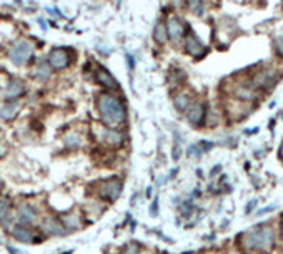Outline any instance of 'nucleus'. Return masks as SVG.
Returning a JSON list of instances; mask_svg holds the SVG:
<instances>
[{
  "mask_svg": "<svg viewBox=\"0 0 283 254\" xmlns=\"http://www.w3.org/2000/svg\"><path fill=\"white\" fill-rule=\"evenodd\" d=\"M0 91H2V88H0Z\"/></svg>",
  "mask_w": 283,
  "mask_h": 254,
  "instance_id": "obj_35",
  "label": "nucleus"
},
{
  "mask_svg": "<svg viewBox=\"0 0 283 254\" xmlns=\"http://www.w3.org/2000/svg\"><path fill=\"white\" fill-rule=\"evenodd\" d=\"M127 65H129V70L135 68V62H133V56L132 55H127Z\"/></svg>",
  "mask_w": 283,
  "mask_h": 254,
  "instance_id": "obj_25",
  "label": "nucleus"
},
{
  "mask_svg": "<svg viewBox=\"0 0 283 254\" xmlns=\"http://www.w3.org/2000/svg\"><path fill=\"white\" fill-rule=\"evenodd\" d=\"M280 154H281V158H283V143H281V146H280Z\"/></svg>",
  "mask_w": 283,
  "mask_h": 254,
  "instance_id": "obj_30",
  "label": "nucleus"
},
{
  "mask_svg": "<svg viewBox=\"0 0 283 254\" xmlns=\"http://www.w3.org/2000/svg\"><path fill=\"white\" fill-rule=\"evenodd\" d=\"M42 228H44V231H47L48 235H54V236H63L65 235V228H63L59 221H55L54 218H47V220L44 221V224H42Z\"/></svg>",
  "mask_w": 283,
  "mask_h": 254,
  "instance_id": "obj_14",
  "label": "nucleus"
},
{
  "mask_svg": "<svg viewBox=\"0 0 283 254\" xmlns=\"http://www.w3.org/2000/svg\"><path fill=\"white\" fill-rule=\"evenodd\" d=\"M200 151H203V150H200V146H190L188 148V154L190 157H200Z\"/></svg>",
  "mask_w": 283,
  "mask_h": 254,
  "instance_id": "obj_23",
  "label": "nucleus"
},
{
  "mask_svg": "<svg viewBox=\"0 0 283 254\" xmlns=\"http://www.w3.org/2000/svg\"><path fill=\"white\" fill-rule=\"evenodd\" d=\"M185 52L188 55H192L193 58H202V56L207 53V48H205V45L195 33L190 32L185 37Z\"/></svg>",
  "mask_w": 283,
  "mask_h": 254,
  "instance_id": "obj_5",
  "label": "nucleus"
},
{
  "mask_svg": "<svg viewBox=\"0 0 283 254\" xmlns=\"http://www.w3.org/2000/svg\"><path fill=\"white\" fill-rule=\"evenodd\" d=\"M7 249H9V252H10V254H24V252H20L19 249H13V248H10V246H9V248H7Z\"/></svg>",
  "mask_w": 283,
  "mask_h": 254,
  "instance_id": "obj_29",
  "label": "nucleus"
},
{
  "mask_svg": "<svg viewBox=\"0 0 283 254\" xmlns=\"http://www.w3.org/2000/svg\"><path fill=\"white\" fill-rule=\"evenodd\" d=\"M173 105H175V108L179 110L180 113L187 111L188 107H190V95H188V93H180V95H176V96L173 98Z\"/></svg>",
  "mask_w": 283,
  "mask_h": 254,
  "instance_id": "obj_18",
  "label": "nucleus"
},
{
  "mask_svg": "<svg viewBox=\"0 0 283 254\" xmlns=\"http://www.w3.org/2000/svg\"><path fill=\"white\" fill-rule=\"evenodd\" d=\"M65 143H67L68 148H79L82 145V140L77 136V135H68L65 138Z\"/></svg>",
  "mask_w": 283,
  "mask_h": 254,
  "instance_id": "obj_22",
  "label": "nucleus"
},
{
  "mask_svg": "<svg viewBox=\"0 0 283 254\" xmlns=\"http://www.w3.org/2000/svg\"><path fill=\"white\" fill-rule=\"evenodd\" d=\"M273 231L270 228H257L249 231L243 236V244L249 249L257 251H268L273 246Z\"/></svg>",
  "mask_w": 283,
  "mask_h": 254,
  "instance_id": "obj_2",
  "label": "nucleus"
},
{
  "mask_svg": "<svg viewBox=\"0 0 283 254\" xmlns=\"http://www.w3.org/2000/svg\"><path fill=\"white\" fill-rule=\"evenodd\" d=\"M47 62H48V65L52 67V70L62 72V70L68 68L70 62H72V56H70V52L65 47H57V48H52V52L48 53Z\"/></svg>",
  "mask_w": 283,
  "mask_h": 254,
  "instance_id": "obj_4",
  "label": "nucleus"
},
{
  "mask_svg": "<svg viewBox=\"0 0 283 254\" xmlns=\"http://www.w3.org/2000/svg\"><path fill=\"white\" fill-rule=\"evenodd\" d=\"M122 193V181L117 178H112L109 181H105L103 185L100 186V194L102 198H105L107 201H115L117 198Z\"/></svg>",
  "mask_w": 283,
  "mask_h": 254,
  "instance_id": "obj_6",
  "label": "nucleus"
},
{
  "mask_svg": "<svg viewBox=\"0 0 283 254\" xmlns=\"http://www.w3.org/2000/svg\"><path fill=\"white\" fill-rule=\"evenodd\" d=\"M15 2H17V4H22V0H15Z\"/></svg>",
  "mask_w": 283,
  "mask_h": 254,
  "instance_id": "obj_33",
  "label": "nucleus"
},
{
  "mask_svg": "<svg viewBox=\"0 0 283 254\" xmlns=\"http://www.w3.org/2000/svg\"><path fill=\"white\" fill-rule=\"evenodd\" d=\"M123 254H137V249L132 248V246H127V248L123 249Z\"/></svg>",
  "mask_w": 283,
  "mask_h": 254,
  "instance_id": "obj_26",
  "label": "nucleus"
},
{
  "mask_svg": "<svg viewBox=\"0 0 283 254\" xmlns=\"http://www.w3.org/2000/svg\"><path fill=\"white\" fill-rule=\"evenodd\" d=\"M39 25L44 28V30H47V24H45V20L44 18H39Z\"/></svg>",
  "mask_w": 283,
  "mask_h": 254,
  "instance_id": "obj_28",
  "label": "nucleus"
},
{
  "mask_svg": "<svg viewBox=\"0 0 283 254\" xmlns=\"http://www.w3.org/2000/svg\"><path fill=\"white\" fill-rule=\"evenodd\" d=\"M153 40L157 42L158 45H164L165 42L168 40V35H167V28H165V24L158 22L153 28Z\"/></svg>",
  "mask_w": 283,
  "mask_h": 254,
  "instance_id": "obj_17",
  "label": "nucleus"
},
{
  "mask_svg": "<svg viewBox=\"0 0 283 254\" xmlns=\"http://www.w3.org/2000/svg\"><path fill=\"white\" fill-rule=\"evenodd\" d=\"M165 28H167L168 38L172 40L173 44H179L183 35H185V28H183V24L176 17H170L167 20V24H165Z\"/></svg>",
  "mask_w": 283,
  "mask_h": 254,
  "instance_id": "obj_9",
  "label": "nucleus"
},
{
  "mask_svg": "<svg viewBox=\"0 0 283 254\" xmlns=\"http://www.w3.org/2000/svg\"><path fill=\"white\" fill-rule=\"evenodd\" d=\"M0 191H2V181H0Z\"/></svg>",
  "mask_w": 283,
  "mask_h": 254,
  "instance_id": "obj_34",
  "label": "nucleus"
},
{
  "mask_svg": "<svg viewBox=\"0 0 283 254\" xmlns=\"http://www.w3.org/2000/svg\"><path fill=\"white\" fill-rule=\"evenodd\" d=\"M95 82L109 90H118V82L115 80V76L102 65H97L95 68Z\"/></svg>",
  "mask_w": 283,
  "mask_h": 254,
  "instance_id": "obj_8",
  "label": "nucleus"
},
{
  "mask_svg": "<svg viewBox=\"0 0 283 254\" xmlns=\"http://www.w3.org/2000/svg\"><path fill=\"white\" fill-rule=\"evenodd\" d=\"M97 111L105 126H110V128H115V126L125 123L127 120L125 105L118 96L109 93V91H103L97 96Z\"/></svg>",
  "mask_w": 283,
  "mask_h": 254,
  "instance_id": "obj_1",
  "label": "nucleus"
},
{
  "mask_svg": "<svg viewBox=\"0 0 283 254\" xmlns=\"http://www.w3.org/2000/svg\"><path fill=\"white\" fill-rule=\"evenodd\" d=\"M25 93V87L22 82L19 80H12L9 85H7L5 90V100H15V98H20Z\"/></svg>",
  "mask_w": 283,
  "mask_h": 254,
  "instance_id": "obj_12",
  "label": "nucleus"
},
{
  "mask_svg": "<svg viewBox=\"0 0 283 254\" xmlns=\"http://www.w3.org/2000/svg\"><path fill=\"white\" fill-rule=\"evenodd\" d=\"M203 118H205V107L200 103H195L192 107H188L187 110V120L190 125L193 126H200L203 123Z\"/></svg>",
  "mask_w": 283,
  "mask_h": 254,
  "instance_id": "obj_10",
  "label": "nucleus"
},
{
  "mask_svg": "<svg viewBox=\"0 0 283 254\" xmlns=\"http://www.w3.org/2000/svg\"><path fill=\"white\" fill-rule=\"evenodd\" d=\"M19 110H20V103L15 100H7L2 108H0V118L5 120V122H12L13 118L19 115Z\"/></svg>",
  "mask_w": 283,
  "mask_h": 254,
  "instance_id": "obj_11",
  "label": "nucleus"
},
{
  "mask_svg": "<svg viewBox=\"0 0 283 254\" xmlns=\"http://www.w3.org/2000/svg\"><path fill=\"white\" fill-rule=\"evenodd\" d=\"M32 56H33V45L28 40L15 42L9 50V60L15 67H24Z\"/></svg>",
  "mask_w": 283,
  "mask_h": 254,
  "instance_id": "obj_3",
  "label": "nucleus"
},
{
  "mask_svg": "<svg viewBox=\"0 0 283 254\" xmlns=\"http://www.w3.org/2000/svg\"><path fill=\"white\" fill-rule=\"evenodd\" d=\"M12 236L17 239V241H22V243H30L32 239H33V232L28 229V226L25 224H17L15 228H13L12 231Z\"/></svg>",
  "mask_w": 283,
  "mask_h": 254,
  "instance_id": "obj_13",
  "label": "nucleus"
},
{
  "mask_svg": "<svg viewBox=\"0 0 283 254\" xmlns=\"http://www.w3.org/2000/svg\"><path fill=\"white\" fill-rule=\"evenodd\" d=\"M98 136L100 141L107 146H120L123 143V135L115 128H110V126H102L100 131H98Z\"/></svg>",
  "mask_w": 283,
  "mask_h": 254,
  "instance_id": "obj_7",
  "label": "nucleus"
},
{
  "mask_svg": "<svg viewBox=\"0 0 283 254\" xmlns=\"http://www.w3.org/2000/svg\"><path fill=\"white\" fill-rule=\"evenodd\" d=\"M35 79H37L39 82H47L48 79H50V75H52V67L48 65V62H39V65L37 68H35Z\"/></svg>",
  "mask_w": 283,
  "mask_h": 254,
  "instance_id": "obj_15",
  "label": "nucleus"
},
{
  "mask_svg": "<svg viewBox=\"0 0 283 254\" xmlns=\"http://www.w3.org/2000/svg\"><path fill=\"white\" fill-rule=\"evenodd\" d=\"M275 47H277L278 53L283 56V37H278L277 40H275Z\"/></svg>",
  "mask_w": 283,
  "mask_h": 254,
  "instance_id": "obj_24",
  "label": "nucleus"
},
{
  "mask_svg": "<svg viewBox=\"0 0 283 254\" xmlns=\"http://www.w3.org/2000/svg\"><path fill=\"white\" fill-rule=\"evenodd\" d=\"M157 201H153V204H152V208H150V213H152V216H155L157 214Z\"/></svg>",
  "mask_w": 283,
  "mask_h": 254,
  "instance_id": "obj_27",
  "label": "nucleus"
},
{
  "mask_svg": "<svg viewBox=\"0 0 283 254\" xmlns=\"http://www.w3.org/2000/svg\"><path fill=\"white\" fill-rule=\"evenodd\" d=\"M273 73H268V72H263L261 75H258L257 79V85L258 87H272L273 85Z\"/></svg>",
  "mask_w": 283,
  "mask_h": 254,
  "instance_id": "obj_20",
  "label": "nucleus"
},
{
  "mask_svg": "<svg viewBox=\"0 0 283 254\" xmlns=\"http://www.w3.org/2000/svg\"><path fill=\"white\" fill-rule=\"evenodd\" d=\"M12 220L10 214V206L7 201H0V226H7Z\"/></svg>",
  "mask_w": 283,
  "mask_h": 254,
  "instance_id": "obj_19",
  "label": "nucleus"
},
{
  "mask_svg": "<svg viewBox=\"0 0 283 254\" xmlns=\"http://www.w3.org/2000/svg\"><path fill=\"white\" fill-rule=\"evenodd\" d=\"M4 153V150H2V145H0V154H2Z\"/></svg>",
  "mask_w": 283,
  "mask_h": 254,
  "instance_id": "obj_32",
  "label": "nucleus"
},
{
  "mask_svg": "<svg viewBox=\"0 0 283 254\" xmlns=\"http://www.w3.org/2000/svg\"><path fill=\"white\" fill-rule=\"evenodd\" d=\"M187 4L190 7V10H192L195 15H202L203 13V2L202 0H187Z\"/></svg>",
  "mask_w": 283,
  "mask_h": 254,
  "instance_id": "obj_21",
  "label": "nucleus"
},
{
  "mask_svg": "<svg viewBox=\"0 0 283 254\" xmlns=\"http://www.w3.org/2000/svg\"><path fill=\"white\" fill-rule=\"evenodd\" d=\"M280 228H281V238H283V218H281V226H280Z\"/></svg>",
  "mask_w": 283,
  "mask_h": 254,
  "instance_id": "obj_31",
  "label": "nucleus"
},
{
  "mask_svg": "<svg viewBox=\"0 0 283 254\" xmlns=\"http://www.w3.org/2000/svg\"><path fill=\"white\" fill-rule=\"evenodd\" d=\"M19 220L22 224H30L35 221V209L28 204H24V206L19 208Z\"/></svg>",
  "mask_w": 283,
  "mask_h": 254,
  "instance_id": "obj_16",
  "label": "nucleus"
}]
</instances>
